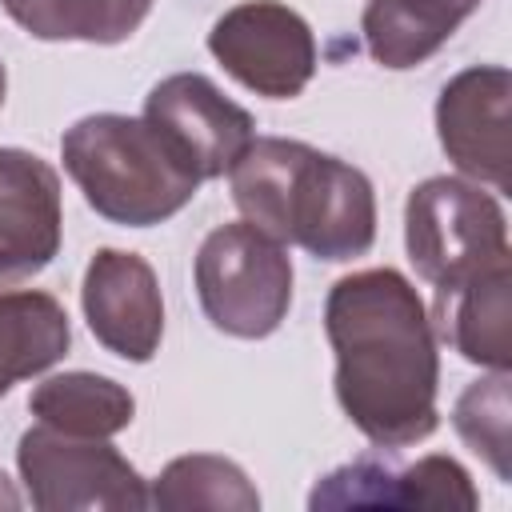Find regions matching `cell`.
I'll use <instances>...</instances> for the list:
<instances>
[{
  "label": "cell",
  "instance_id": "d6986e66",
  "mask_svg": "<svg viewBox=\"0 0 512 512\" xmlns=\"http://www.w3.org/2000/svg\"><path fill=\"white\" fill-rule=\"evenodd\" d=\"M456 436L492 468L500 484L512 480V440H508V372H488L472 380L452 404Z\"/></svg>",
  "mask_w": 512,
  "mask_h": 512
},
{
  "label": "cell",
  "instance_id": "52a82bcc",
  "mask_svg": "<svg viewBox=\"0 0 512 512\" xmlns=\"http://www.w3.org/2000/svg\"><path fill=\"white\" fill-rule=\"evenodd\" d=\"M208 52L236 84L268 100H292L316 76V36L280 0L232 4L208 28Z\"/></svg>",
  "mask_w": 512,
  "mask_h": 512
},
{
  "label": "cell",
  "instance_id": "44dd1931",
  "mask_svg": "<svg viewBox=\"0 0 512 512\" xmlns=\"http://www.w3.org/2000/svg\"><path fill=\"white\" fill-rule=\"evenodd\" d=\"M460 4H464V8H472V12H476V8H480V4H484V0H460Z\"/></svg>",
  "mask_w": 512,
  "mask_h": 512
},
{
  "label": "cell",
  "instance_id": "9c48e42d",
  "mask_svg": "<svg viewBox=\"0 0 512 512\" xmlns=\"http://www.w3.org/2000/svg\"><path fill=\"white\" fill-rule=\"evenodd\" d=\"M144 120L188 160L200 180L228 176V168L256 140L248 108L228 100L204 72H172L144 96Z\"/></svg>",
  "mask_w": 512,
  "mask_h": 512
},
{
  "label": "cell",
  "instance_id": "5b68a950",
  "mask_svg": "<svg viewBox=\"0 0 512 512\" xmlns=\"http://www.w3.org/2000/svg\"><path fill=\"white\" fill-rule=\"evenodd\" d=\"M192 280L208 324L236 340L272 336L292 308V256L248 220L212 228L192 260Z\"/></svg>",
  "mask_w": 512,
  "mask_h": 512
},
{
  "label": "cell",
  "instance_id": "8fae6325",
  "mask_svg": "<svg viewBox=\"0 0 512 512\" xmlns=\"http://www.w3.org/2000/svg\"><path fill=\"white\" fill-rule=\"evenodd\" d=\"M84 320L112 356L148 364L164 340V296L152 264L124 248H96L80 280Z\"/></svg>",
  "mask_w": 512,
  "mask_h": 512
},
{
  "label": "cell",
  "instance_id": "7c38bea8",
  "mask_svg": "<svg viewBox=\"0 0 512 512\" xmlns=\"http://www.w3.org/2000/svg\"><path fill=\"white\" fill-rule=\"evenodd\" d=\"M64 240L60 176L28 148H0V288L52 264Z\"/></svg>",
  "mask_w": 512,
  "mask_h": 512
},
{
  "label": "cell",
  "instance_id": "8992f818",
  "mask_svg": "<svg viewBox=\"0 0 512 512\" xmlns=\"http://www.w3.org/2000/svg\"><path fill=\"white\" fill-rule=\"evenodd\" d=\"M16 468L32 508L40 512H140L148 480L104 436H72L36 424L16 444Z\"/></svg>",
  "mask_w": 512,
  "mask_h": 512
},
{
  "label": "cell",
  "instance_id": "e0dca14e",
  "mask_svg": "<svg viewBox=\"0 0 512 512\" xmlns=\"http://www.w3.org/2000/svg\"><path fill=\"white\" fill-rule=\"evenodd\" d=\"M0 8L48 44H124L148 20L152 0H0Z\"/></svg>",
  "mask_w": 512,
  "mask_h": 512
},
{
  "label": "cell",
  "instance_id": "ffe728a7",
  "mask_svg": "<svg viewBox=\"0 0 512 512\" xmlns=\"http://www.w3.org/2000/svg\"><path fill=\"white\" fill-rule=\"evenodd\" d=\"M4 92H8V72H4V60H0V108H4Z\"/></svg>",
  "mask_w": 512,
  "mask_h": 512
},
{
  "label": "cell",
  "instance_id": "7402d4cb",
  "mask_svg": "<svg viewBox=\"0 0 512 512\" xmlns=\"http://www.w3.org/2000/svg\"><path fill=\"white\" fill-rule=\"evenodd\" d=\"M0 480H4V472H0Z\"/></svg>",
  "mask_w": 512,
  "mask_h": 512
},
{
  "label": "cell",
  "instance_id": "5bb4252c",
  "mask_svg": "<svg viewBox=\"0 0 512 512\" xmlns=\"http://www.w3.org/2000/svg\"><path fill=\"white\" fill-rule=\"evenodd\" d=\"M468 16L472 8L460 0H368L360 32L376 64L404 72L436 56Z\"/></svg>",
  "mask_w": 512,
  "mask_h": 512
},
{
  "label": "cell",
  "instance_id": "7a4b0ae2",
  "mask_svg": "<svg viewBox=\"0 0 512 512\" xmlns=\"http://www.w3.org/2000/svg\"><path fill=\"white\" fill-rule=\"evenodd\" d=\"M228 180L248 224L316 260L344 264L376 244L372 180L304 140L256 136L228 168Z\"/></svg>",
  "mask_w": 512,
  "mask_h": 512
},
{
  "label": "cell",
  "instance_id": "277c9868",
  "mask_svg": "<svg viewBox=\"0 0 512 512\" xmlns=\"http://www.w3.org/2000/svg\"><path fill=\"white\" fill-rule=\"evenodd\" d=\"M404 248L416 276L432 288H456L512 264L500 200L464 176H428L408 192Z\"/></svg>",
  "mask_w": 512,
  "mask_h": 512
},
{
  "label": "cell",
  "instance_id": "ba28073f",
  "mask_svg": "<svg viewBox=\"0 0 512 512\" xmlns=\"http://www.w3.org/2000/svg\"><path fill=\"white\" fill-rule=\"evenodd\" d=\"M312 512L328 508H428V512H476L480 492L468 468L452 456H420L412 464L392 460V448L364 452L308 492Z\"/></svg>",
  "mask_w": 512,
  "mask_h": 512
},
{
  "label": "cell",
  "instance_id": "6da1fadb",
  "mask_svg": "<svg viewBox=\"0 0 512 512\" xmlns=\"http://www.w3.org/2000/svg\"><path fill=\"white\" fill-rule=\"evenodd\" d=\"M336 356V404L376 448H408L436 432L440 352L428 304L396 268L340 276L324 300Z\"/></svg>",
  "mask_w": 512,
  "mask_h": 512
},
{
  "label": "cell",
  "instance_id": "30bf717a",
  "mask_svg": "<svg viewBox=\"0 0 512 512\" xmlns=\"http://www.w3.org/2000/svg\"><path fill=\"white\" fill-rule=\"evenodd\" d=\"M508 96L512 76L504 64H472L456 72L436 96V136L444 156L464 180L488 184L496 192L512 188Z\"/></svg>",
  "mask_w": 512,
  "mask_h": 512
},
{
  "label": "cell",
  "instance_id": "4fadbf2b",
  "mask_svg": "<svg viewBox=\"0 0 512 512\" xmlns=\"http://www.w3.org/2000/svg\"><path fill=\"white\" fill-rule=\"evenodd\" d=\"M508 292H512V264H500L456 288H436L428 312L436 340H444L468 364H480L488 372H508L512 368Z\"/></svg>",
  "mask_w": 512,
  "mask_h": 512
},
{
  "label": "cell",
  "instance_id": "9a60e30c",
  "mask_svg": "<svg viewBox=\"0 0 512 512\" xmlns=\"http://www.w3.org/2000/svg\"><path fill=\"white\" fill-rule=\"evenodd\" d=\"M72 344V324L64 304L40 288H12L0 292V396L12 384L48 372L64 360Z\"/></svg>",
  "mask_w": 512,
  "mask_h": 512
},
{
  "label": "cell",
  "instance_id": "ac0fdd59",
  "mask_svg": "<svg viewBox=\"0 0 512 512\" xmlns=\"http://www.w3.org/2000/svg\"><path fill=\"white\" fill-rule=\"evenodd\" d=\"M148 508H160V512H192V508L256 512L260 492L236 460L212 456V452H192V456H176L160 468V476L148 488Z\"/></svg>",
  "mask_w": 512,
  "mask_h": 512
},
{
  "label": "cell",
  "instance_id": "3957f363",
  "mask_svg": "<svg viewBox=\"0 0 512 512\" xmlns=\"http://www.w3.org/2000/svg\"><path fill=\"white\" fill-rule=\"evenodd\" d=\"M60 160L84 204L120 228H152L192 204L204 184L144 116L92 112L64 140Z\"/></svg>",
  "mask_w": 512,
  "mask_h": 512
},
{
  "label": "cell",
  "instance_id": "2e32d148",
  "mask_svg": "<svg viewBox=\"0 0 512 512\" xmlns=\"http://www.w3.org/2000/svg\"><path fill=\"white\" fill-rule=\"evenodd\" d=\"M28 412L36 424L72 432V436H104L112 440L136 416L132 392L100 372H56L40 380L28 396Z\"/></svg>",
  "mask_w": 512,
  "mask_h": 512
}]
</instances>
